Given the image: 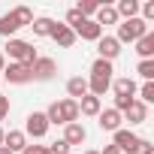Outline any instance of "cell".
I'll return each mask as SVG.
<instances>
[{
  "label": "cell",
  "instance_id": "1",
  "mask_svg": "<svg viewBox=\"0 0 154 154\" xmlns=\"http://www.w3.org/2000/svg\"><path fill=\"white\" fill-rule=\"evenodd\" d=\"M6 54L12 57V63H24V66H30L39 54H36V48H33V42H27V39H6Z\"/></svg>",
  "mask_w": 154,
  "mask_h": 154
},
{
  "label": "cell",
  "instance_id": "2",
  "mask_svg": "<svg viewBox=\"0 0 154 154\" xmlns=\"http://www.w3.org/2000/svg\"><path fill=\"white\" fill-rule=\"evenodd\" d=\"M148 30H151V27H148L142 18H130V21H121V24H118V36H115V39H118V42H139Z\"/></svg>",
  "mask_w": 154,
  "mask_h": 154
},
{
  "label": "cell",
  "instance_id": "3",
  "mask_svg": "<svg viewBox=\"0 0 154 154\" xmlns=\"http://www.w3.org/2000/svg\"><path fill=\"white\" fill-rule=\"evenodd\" d=\"M54 72H57L54 57H36V60L30 63V79H33V82H51Z\"/></svg>",
  "mask_w": 154,
  "mask_h": 154
},
{
  "label": "cell",
  "instance_id": "4",
  "mask_svg": "<svg viewBox=\"0 0 154 154\" xmlns=\"http://www.w3.org/2000/svg\"><path fill=\"white\" fill-rule=\"evenodd\" d=\"M48 121H45V112H30L27 121H24V136H33V139H42L48 133Z\"/></svg>",
  "mask_w": 154,
  "mask_h": 154
},
{
  "label": "cell",
  "instance_id": "5",
  "mask_svg": "<svg viewBox=\"0 0 154 154\" xmlns=\"http://www.w3.org/2000/svg\"><path fill=\"white\" fill-rule=\"evenodd\" d=\"M112 136H115V139H112V145H115L121 154H133V151H136V142H139V136H136L133 130H124V127H121V130H115Z\"/></svg>",
  "mask_w": 154,
  "mask_h": 154
},
{
  "label": "cell",
  "instance_id": "6",
  "mask_svg": "<svg viewBox=\"0 0 154 154\" xmlns=\"http://www.w3.org/2000/svg\"><path fill=\"white\" fill-rule=\"evenodd\" d=\"M3 79H6L9 85H27V82H33V79H30V66H24V63H9V66H3Z\"/></svg>",
  "mask_w": 154,
  "mask_h": 154
},
{
  "label": "cell",
  "instance_id": "7",
  "mask_svg": "<svg viewBox=\"0 0 154 154\" xmlns=\"http://www.w3.org/2000/svg\"><path fill=\"white\" fill-rule=\"evenodd\" d=\"M97 51H100V57H103V60H109V63H112V60L121 54V42H118L115 36H100V39H97Z\"/></svg>",
  "mask_w": 154,
  "mask_h": 154
},
{
  "label": "cell",
  "instance_id": "8",
  "mask_svg": "<svg viewBox=\"0 0 154 154\" xmlns=\"http://www.w3.org/2000/svg\"><path fill=\"white\" fill-rule=\"evenodd\" d=\"M72 33H75V39L82 36V39H88V42H97V39L103 36V27H100V24H97L94 18H85V21H82L79 27L72 30Z\"/></svg>",
  "mask_w": 154,
  "mask_h": 154
},
{
  "label": "cell",
  "instance_id": "9",
  "mask_svg": "<svg viewBox=\"0 0 154 154\" xmlns=\"http://www.w3.org/2000/svg\"><path fill=\"white\" fill-rule=\"evenodd\" d=\"M121 112H115V109H100V115H97V124H100V130H109V133H115V130H121Z\"/></svg>",
  "mask_w": 154,
  "mask_h": 154
},
{
  "label": "cell",
  "instance_id": "10",
  "mask_svg": "<svg viewBox=\"0 0 154 154\" xmlns=\"http://www.w3.org/2000/svg\"><path fill=\"white\" fill-rule=\"evenodd\" d=\"M85 139H88V130H85L79 121H72V124L63 127V142H66L69 148H72V145H82Z\"/></svg>",
  "mask_w": 154,
  "mask_h": 154
},
{
  "label": "cell",
  "instance_id": "11",
  "mask_svg": "<svg viewBox=\"0 0 154 154\" xmlns=\"http://www.w3.org/2000/svg\"><path fill=\"white\" fill-rule=\"evenodd\" d=\"M57 115H60V124H72V121H79V103L75 100H60L57 103Z\"/></svg>",
  "mask_w": 154,
  "mask_h": 154
},
{
  "label": "cell",
  "instance_id": "12",
  "mask_svg": "<svg viewBox=\"0 0 154 154\" xmlns=\"http://www.w3.org/2000/svg\"><path fill=\"white\" fill-rule=\"evenodd\" d=\"M121 118H127L130 124H145V121H148V106H145V103H139V100H133Z\"/></svg>",
  "mask_w": 154,
  "mask_h": 154
},
{
  "label": "cell",
  "instance_id": "13",
  "mask_svg": "<svg viewBox=\"0 0 154 154\" xmlns=\"http://www.w3.org/2000/svg\"><path fill=\"white\" fill-rule=\"evenodd\" d=\"M3 148H9L12 154H15V151L21 154V151L27 148V136H24V130H9V133L3 136Z\"/></svg>",
  "mask_w": 154,
  "mask_h": 154
},
{
  "label": "cell",
  "instance_id": "14",
  "mask_svg": "<svg viewBox=\"0 0 154 154\" xmlns=\"http://www.w3.org/2000/svg\"><path fill=\"white\" fill-rule=\"evenodd\" d=\"M51 39H54V42H57L60 48H69V45L75 42V33H72V27H66V24H57V21H54Z\"/></svg>",
  "mask_w": 154,
  "mask_h": 154
},
{
  "label": "cell",
  "instance_id": "15",
  "mask_svg": "<svg viewBox=\"0 0 154 154\" xmlns=\"http://www.w3.org/2000/svg\"><path fill=\"white\" fill-rule=\"evenodd\" d=\"M100 109H103V103H100V97H94V94H85V97L79 100V115L97 118V115H100Z\"/></svg>",
  "mask_w": 154,
  "mask_h": 154
},
{
  "label": "cell",
  "instance_id": "16",
  "mask_svg": "<svg viewBox=\"0 0 154 154\" xmlns=\"http://www.w3.org/2000/svg\"><path fill=\"white\" fill-rule=\"evenodd\" d=\"M66 94H69V100L79 103V100L88 94V79H82V75H72V79L66 82Z\"/></svg>",
  "mask_w": 154,
  "mask_h": 154
},
{
  "label": "cell",
  "instance_id": "17",
  "mask_svg": "<svg viewBox=\"0 0 154 154\" xmlns=\"http://www.w3.org/2000/svg\"><path fill=\"white\" fill-rule=\"evenodd\" d=\"M94 21H97L100 27H106V24H118L121 18H118V12H115V6H109V3H100V9H97V15H94Z\"/></svg>",
  "mask_w": 154,
  "mask_h": 154
},
{
  "label": "cell",
  "instance_id": "18",
  "mask_svg": "<svg viewBox=\"0 0 154 154\" xmlns=\"http://www.w3.org/2000/svg\"><path fill=\"white\" fill-rule=\"evenodd\" d=\"M115 12H118V18H124V21L139 18V0H118Z\"/></svg>",
  "mask_w": 154,
  "mask_h": 154
},
{
  "label": "cell",
  "instance_id": "19",
  "mask_svg": "<svg viewBox=\"0 0 154 154\" xmlns=\"http://www.w3.org/2000/svg\"><path fill=\"white\" fill-rule=\"evenodd\" d=\"M136 54H139L142 60H154V33H151V30L136 42Z\"/></svg>",
  "mask_w": 154,
  "mask_h": 154
},
{
  "label": "cell",
  "instance_id": "20",
  "mask_svg": "<svg viewBox=\"0 0 154 154\" xmlns=\"http://www.w3.org/2000/svg\"><path fill=\"white\" fill-rule=\"evenodd\" d=\"M112 88H115V97H130V100H136V82H133V79H115Z\"/></svg>",
  "mask_w": 154,
  "mask_h": 154
},
{
  "label": "cell",
  "instance_id": "21",
  "mask_svg": "<svg viewBox=\"0 0 154 154\" xmlns=\"http://www.w3.org/2000/svg\"><path fill=\"white\" fill-rule=\"evenodd\" d=\"M33 36H51V30H54V18H33Z\"/></svg>",
  "mask_w": 154,
  "mask_h": 154
},
{
  "label": "cell",
  "instance_id": "22",
  "mask_svg": "<svg viewBox=\"0 0 154 154\" xmlns=\"http://www.w3.org/2000/svg\"><path fill=\"white\" fill-rule=\"evenodd\" d=\"M18 30V21L12 18V12H6V15H0V36H6V39H12V33Z\"/></svg>",
  "mask_w": 154,
  "mask_h": 154
},
{
  "label": "cell",
  "instance_id": "23",
  "mask_svg": "<svg viewBox=\"0 0 154 154\" xmlns=\"http://www.w3.org/2000/svg\"><path fill=\"white\" fill-rule=\"evenodd\" d=\"M112 63L109 60H103V57H97L94 63H91V75H103V79H112Z\"/></svg>",
  "mask_w": 154,
  "mask_h": 154
},
{
  "label": "cell",
  "instance_id": "24",
  "mask_svg": "<svg viewBox=\"0 0 154 154\" xmlns=\"http://www.w3.org/2000/svg\"><path fill=\"white\" fill-rule=\"evenodd\" d=\"M12 18L18 21V27L33 24V9H30V6H15V9H12Z\"/></svg>",
  "mask_w": 154,
  "mask_h": 154
},
{
  "label": "cell",
  "instance_id": "25",
  "mask_svg": "<svg viewBox=\"0 0 154 154\" xmlns=\"http://www.w3.org/2000/svg\"><path fill=\"white\" fill-rule=\"evenodd\" d=\"M75 9L82 12V18H94L97 9H100V3H97V0H79V6H75Z\"/></svg>",
  "mask_w": 154,
  "mask_h": 154
},
{
  "label": "cell",
  "instance_id": "26",
  "mask_svg": "<svg viewBox=\"0 0 154 154\" xmlns=\"http://www.w3.org/2000/svg\"><path fill=\"white\" fill-rule=\"evenodd\" d=\"M136 72L142 75L145 82H154V60H139V66H136Z\"/></svg>",
  "mask_w": 154,
  "mask_h": 154
},
{
  "label": "cell",
  "instance_id": "27",
  "mask_svg": "<svg viewBox=\"0 0 154 154\" xmlns=\"http://www.w3.org/2000/svg\"><path fill=\"white\" fill-rule=\"evenodd\" d=\"M136 94L142 97L139 103H145V106H148V103H154V82H145L142 88H136Z\"/></svg>",
  "mask_w": 154,
  "mask_h": 154
},
{
  "label": "cell",
  "instance_id": "28",
  "mask_svg": "<svg viewBox=\"0 0 154 154\" xmlns=\"http://www.w3.org/2000/svg\"><path fill=\"white\" fill-rule=\"evenodd\" d=\"M82 21H85V18H82V12L75 9V6H72V9H66V21H63L66 27H72V30H75V27H79Z\"/></svg>",
  "mask_w": 154,
  "mask_h": 154
},
{
  "label": "cell",
  "instance_id": "29",
  "mask_svg": "<svg viewBox=\"0 0 154 154\" xmlns=\"http://www.w3.org/2000/svg\"><path fill=\"white\" fill-rule=\"evenodd\" d=\"M45 151H48V154H69V145H66L63 139H57V142H51Z\"/></svg>",
  "mask_w": 154,
  "mask_h": 154
},
{
  "label": "cell",
  "instance_id": "30",
  "mask_svg": "<svg viewBox=\"0 0 154 154\" xmlns=\"http://www.w3.org/2000/svg\"><path fill=\"white\" fill-rule=\"evenodd\" d=\"M133 154H154V145H151L148 139H139V142H136V151H133Z\"/></svg>",
  "mask_w": 154,
  "mask_h": 154
},
{
  "label": "cell",
  "instance_id": "31",
  "mask_svg": "<svg viewBox=\"0 0 154 154\" xmlns=\"http://www.w3.org/2000/svg\"><path fill=\"white\" fill-rule=\"evenodd\" d=\"M9 115V97H3V94H0V121H3Z\"/></svg>",
  "mask_w": 154,
  "mask_h": 154
},
{
  "label": "cell",
  "instance_id": "32",
  "mask_svg": "<svg viewBox=\"0 0 154 154\" xmlns=\"http://www.w3.org/2000/svg\"><path fill=\"white\" fill-rule=\"evenodd\" d=\"M21 154H48V151H45V145H27Z\"/></svg>",
  "mask_w": 154,
  "mask_h": 154
},
{
  "label": "cell",
  "instance_id": "33",
  "mask_svg": "<svg viewBox=\"0 0 154 154\" xmlns=\"http://www.w3.org/2000/svg\"><path fill=\"white\" fill-rule=\"evenodd\" d=\"M100 154H121V151H118V148H115V145H106V148H103V151H100Z\"/></svg>",
  "mask_w": 154,
  "mask_h": 154
},
{
  "label": "cell",
  "instance_id": "34",
  "mask_svg": "<svg viewBox=\"0 0 154 154\" xmlns=\"http://www.w3.org/2000/svg\"><path fill=\"white\" fill-rule=\"evenodd\" d=\"M3 66H6V54H0V72H3Z\"/></svg>",
  "mask_w": 154,
  "mask_h": 154
},
{
  "label": "cell",
  "instance_id": "35",
  "mask_svg": "<svg viewBox=\"0 0 154 154\" xmlns=\"http://www.w3.org/2000/svg\"><path fill=\"white\" fill-rule=\"evenodd\" d=\"M0 154H12V151H9V148H3V145H0Z\"/></svg>",
  "mask_w": 154,
  "mask_h": 154
},
{
  "label": "cell",
  "instance_id": "36",
  "mask_svg": "<svg viewBox=\"0 0 154 154\" xmlns=\"http://www.w3.org/2000/svg\"><path fill=\"white\" fill-rule=\"evenodd\" d=\"M3 136H6V133H3V130H0V145H3Z\"/></svg>",
  "mask_w": 154,
  "mask_h": 154
},
{
  "label": "cell",
  "instance_id": "37",
  "mask_svg": "<svg viewBox=\"0 0 154 154\" xmlns=\"http://www.w3.org/2000/svg\"><path fill=\"white\" fill-rule=\"evenodd\" d=\"M85 154H100V151H85Z\"/></svg>",
  "mask_w": 154,
  "mask_h": 154
}]
</instances>
